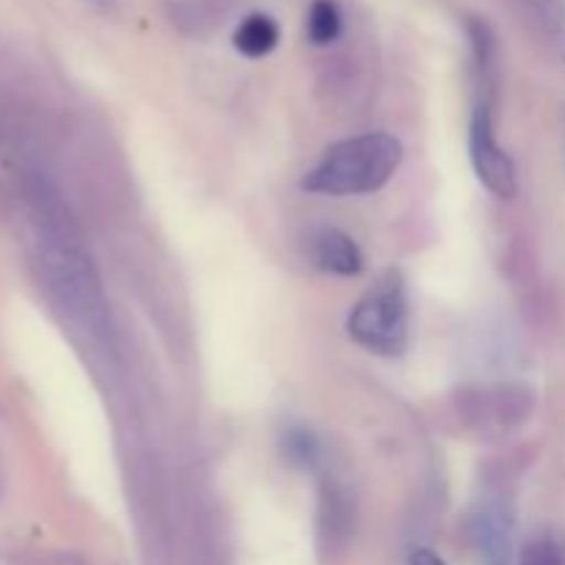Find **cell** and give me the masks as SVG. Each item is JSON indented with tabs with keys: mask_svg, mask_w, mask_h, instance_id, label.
Segmentation results:
<instances>
[{
	"mask_svg": "<svg viewBox=\"0 0 565 565\" xmlns=\"http://www.w3.org/2000/svg\"><path fill=\"white\" fill-rule=\"evenodd\" d=\"M401 163L403 143L392 132H364L326 149L320 163L303 177V188L323 196H364L381 191Z\"/></svg>",
	"mask_w": 565,
	"mask_h": 565,
	"instance_id": "cell-1",
	"label": "cell"
},
{
	"mask_svg": "<svg viewBox=\"0 0 565 565\" xmlns=\"http://www.w3.org/2000/svg\"><path fill=\"white\" fill-rule=\"evenodd\" d=\"M353 342L379 356H401L408 348V290L401 270L390 268L348 315Z\"/></svg>",
	"mask_w": 565,
	"mask_h": 565,
	"instance_id": "cell-2",
	"label": "cell"
},
{
	"mask_svg": "<svg viewBox=\"0 0 565 565\" xmlns=\"http://www.w3.org/2000/svg\"><path fill=\"white\" fill-rule=\"evenodd\" d=\"M469 158H472L475 174L489 188L494 196L511 199L519 188L516 163L497 138L494 110L489 99L475 105L472 121H469Z\"/></svg>",
	"mask_w": 565,
	"mask_h": 565,
	"instance_id": "cell-3",
	"label": "cell"
},
{
	"mask_svg": "<svg viewBox=\"0 0 565 565\" xmlns=\"http://www.w3.org/2000/svg\"><path fill=\"white\" fill-rule=\"evenodd\" d=\"M472 544L480 565H519L516 513L502 494H489L475 505Z\"/></svg>",
	"mask_w": 565,
	"mask_h": 565,
	"instance_id": "cell-4",
	"label": "cell"
},
{
	"mask_svg": "<svg viewBox=\"0 0 565 565\" xmlns=\"http://www.w3.org/2000/svg\"><path fill=\"white\" fill-rule=\"evenodd\" d=\"M309 254H312V263L326 274L359 276L364 268L362 248L356 246V241L348 232L334 230V226L315 232Z\"/></svg>",
	"mask_w": 565,
	"mask_h": 565,
	"instance_id": "cell-5",
	"label": "cell"
},
{
	"mask_svg": "<svg viewBox=\"0 0 565 565\" xmlns=\"http://www.w3.org/2000/svg\"><path fill=\"white\" fill-rule=\"evenodd\" d=\"M279 44V25L268 14H252L237 25L235 47L248 58H263Z\"/></svg>",
	"mask_w": 565,
	"mask_h": 565,
	"instance_id": "cell-6",
	"label": "cell"
},
{
	"mask_svg": "<svg viewBox=\"0 0 565 565\" xmlns=\"http://www.w3.org/2000/svg\"><path fill=\"white\" fill-rule=\"evenodd\" d=\"M519 565H565V535L541 533L530 539L519 555Z\"/></svg>",
	"mask_w": 565,
	"mask_h": 565,
	"instance_id": "cell-7",
	"label": "cell"
},
{
	"mask_svg": "<svg viewBox=\"0 0 565 565\" xmlns=\"http://www.w3.org/2000/svg\"><path fill=\"white\" fill-rule=\"evenodd\" d=\"M307 28L309 39H312L315 44H331L342 31L340 9H337L331 0H318V3L312 6V11H309Z\"/></svg>",
	"mask_w": 565,
	"mask_h": 565,
	"instance_id": "cell-8",
	"label": "cell"
},
{
	"mask_svg": "<svg viewBox=\"0 0 565 565\" xmlns=\"http://www.w3.org/2000/svg\"><path fill=\"white\" fill-rule=\"evenodd\" d=\"M281 452L296 467H315L320 458V445L312 434L301 428H290L281 436Z\"/></svg>",
	"mask_w": 565,
	"mask_h": 565,
	"instance_id": "cell-9",
	"label": "cell"
},
{
	"mask_svg": "<svg viewBox=\"0 0 565 565\" xmlns=\"http://www.w3.org/2000/svg\"><path fill=\"white\" fill-rule=\"evenodd\" d=\"M527 3L546 36H565V0H527Z\"/></svg>",
	"mask_w": 565,
	"mask_h": 565,
	"instance_id": "cell-10",
	"label": "cell"
},
{
	"mask_svg": "<svg viewBox=\"0 0 565 565\" xmlns=\"http://www.w3.org/2000/svg\"><path fill=\"white\" fill-rule=\"evenodd\" d=\"M412 565H447L445 561H441L439 555H436V552H430V550H417L412 555Z\"/></svg>",
	"mask_w": 565,
	"mask_h": 565,
	"instance_id": "cell-11",
	"label": "cell"
}]
</instances>
